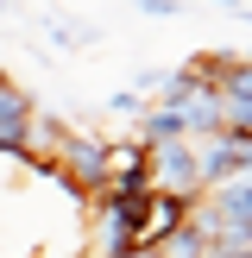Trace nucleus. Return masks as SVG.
<instances>
[{
	"label": "nucleus",
	"mask_w": 252,
	"mask_h": 258,
	"mask_svg": "<svg viewBox=\"0 0 252 258\" xmlns=\"http://www.w3.org/2000/svg\"><path fill=\"white\" fill-rule=\"evenodd\" d=\"M239 13H246V19H252V7H239Z\"/></svg>",
	"instance_id": "0eeeda50"
},
{
	"label": "nucleus",
	"mask_w": 252,
	"mask_h": 258,
	"mask_svg": "<svg viewBox=\"0 0 252 258\" xmlns=\"http://www.w3.org/2000/svg\"><path fill=\"white\" fill-rule=\"evenodd\" d=\"M107 113H120V120H139V113H145V95H139V88H113V95H107Z\"/></svg>",
	"instance_id": "7ed1b4c3"
},
{
	"label": "nucleus",
	"mask_w": 252,
	"mask_h": 258,
	"mask_svg": "<svg viewBox=\"0 0 252 258\" xmlns=\"http://www.w3.org/2000/svg\"><path fill=\"white\" fill-rule=\"evenodd\" d=\"M133 258H158V252H133Z\"/></svg>",
	"instance_id": "39448f33"
},
{
	"label": "nucleus",
	"mask_w": 252,
	"mask_h": 258,
	"mask_svg": "<svg viewBox=\"0 0 252 258\" xmlns=\"http://www.w3.org/2000/svg\"><path fill=\"white\" fill-rule=\"evenodd\" d=\"M176 139H183V107L158 101V107L139 113V145H176Z\"/></svg>",
	"instance_id": "f257e3e1"
},
{
	"label": "nucleus",
	"mask_w": 252,
	"mask_h": 258,
	"mask_svg": "<svg viewBox=\"0 0 252 258\" xmlns=\"http://www.w3.org/2000/svg\"><path fill=\"white\" fill-rule=\"evenodd\" d=\"M139 13H151V19H176L183 13V0H133Z\"/></svg>",
	"instance_id": "20e7f679"
},
{
	"label": "nucleus",
	"mask_w": 252,
	"mask_h": 258,
	"mask_svg": "<svg viewBox=\"0 0 252 258\" xmlns=\"http://www.w3.org/2000/svg\"><path fill=\"white\" fill-rule=\"evenodd\" d=\"M0 82H7V70H0Z\"/></svg>",
	"instance_id": "6e6552de"
},
{
	"label": "nucleus",
	"mask_w": 252,
	"mask_h": 258,
	"mask_svg": "<svg viewBox=\"0 0 252 258\" xmlns=\"http://www.w3.org/2000/svg\"><path fill=\"white\" fill-rule=\"evenodd\" d=\"M158 258H202V227H196V214H189V221L158 246Z\"/></svg>",
	"instance_id": "f03ea898"
},
{
	"label": "nucleus",
	"mask_w": 252,
	"mask_h": 258,
	"mask_svg": "<svg viewBox=\"0 0 252 258\" xmlns=\"http://www.w3.org/2000/svg\"><path fill=\"white\" fill-rule=\"evenodd\" d=\"M0 19H7V0H0Z\"/></svg>",
	"instance_id": "423d86ee"
}]
</instances>
